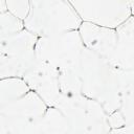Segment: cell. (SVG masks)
Here are the masks:
<instances>
[{"label": "cell", "mask_w": 134, "mask_h": 134, "mask_svg": "<svg viewBox=\"0 0 134 134\" xmlns=\"http://www.w3.org/2000/svg\"><path fill=\"white\" fill-rule=\"evenodd\" d=\"M77 74L82 95L97 102L108 115L119 109L118 68L85 47L77 67Z\"/></svg>", "instance_id": "6da1fadb"}, {"label": "cell", "mask_w": 134, "mask_h": 134, "mask_svg": "<svg viewBox=\"0 0 134 134\" xmlns=\"http://www.w3.org/2000/svg\"><path fill=\"white\" fill-rule=\"evenodd\" d=\"M82 20L70 1H30L24 27L38 38L79 30Z\"/></svg>", "instance_id": "7a4b0ae2"}, {"label": "cell", "mask_w": 134, "mask_h": 134, "mask_svg": "<svg viewBox=\"0 0 134 134\" xmlns=\"http://www.w3.org/2000/svg\"><path fill=\"white\" fill-rule=\"evenodd\" d=\"M55 107L67 120V134H108L111 131L107 112L87 96L62 94Z\"/></svg>", "instance_id": "3957f363"}, {"label": "cell", "mask_w": 134, "mask_h": 134, "mask_svg": "<svg viewBox=\"0 0 134 134\" xmlns=\"http://www.w3.org/2000/svg\"><path fill=\"white\" fill-rule=\"evenodd\" d=\"M85 46L79 30L39 38L35 52L38 59L59 71L76 70Z\"/></svg>", "instance_id": "277c9868"}, {"label": "cell", "mask_w": 134, "mask_h": 134, "mask_svg": "<svg viewBox=\"0 0 134 134\" xmlns=\"http://www.w3.org/2000/svg\"><path fill=\"white\" fill-rule=\"evenodd\" d=\"M82 22L116 29L131 16L129 1H70Z\"/></svg>", "instance_id": "5b68a950"}, {"label": "cell", "mask_w": 134, "mask_h": 134, "mask_svg": "<svg viewBox=\"0 0 134 134\" xmlns=\"http://www.w3.org/2000/svg\"><path fill=\"white\" fill-rule=\"evenodd\" d=\"M23 80L30 90L36 92L48 107H55L62 96L60 71L47 63L36 59Z\"/></svg>", "instance_id": "8992f818"}, {"label": "cell", "mask_w": 134, "mask_h": 134, "mask_svg": "<svg viewBox=\"0 0 134 134\" xmlns=\"http://www.w3.org/2000/svg\"><path fill=\"white\" fill-rule=\"evenodd\" d=\"M79 32L87 49L99 54L113 65L117 41L116 29L83 22L79 28Z\"/></svg>", "instance_id": "52a82bcc"}, {"label": "cell", "mask_w": 134, "mask_h": 134, "mask_svg": "<svg viewBox=\"0 0 134 134\" xmlns=\"http://www.w3.org/2000/svg\"><path fill=\"white\" fill-rule=\"evenodd\" d=\"M116 35L113 65L121 70L134 69V16L116 28Z\"/></svg>", "instance_id": "ba28073f"}, {"label": "cell", "mask_w": 134, "mask_h": 134, "mask_svg": "<svg viewBox=\"0 0 134 134\" xmlns=\"http://www.w3.org/2000/svg\"><path fill=\"white\" fill-rule=\"evenodd\" d=\"M49 107L34 91L1 105V115L10 117H41Z\"/></svg>", "instance_id": "9c48e42d"}, {"label": "cell", "mask_w": 134, "mask_h": 134, "mask_svg": "<svg viewBox=\"0 0 134 134\" xmlns=\"http://www.w3.org/2000/svg\"><path fill=\"white\" fill-rule=\"evenodd\" d=\"M120 107L118 109L125 125L134 121V69H118Z\"/></svg>", "instance_id": "30bf717a"}, {"label": "cell", "mask_w": 134, "mask_h": 134, "mask_svg": "<svg viewBox=\"0 0 134 134\" xmlns=\"http://www.w3.org/2000/svg\"><path fill=\"white\" fill-rule=\"evenodd\" d=\"M38 39V37L26 29L16 35L1 38V55L16 57L32 52L35 51Z\"/></svg>", "instance_id": "8fae6325"}, {"label": "cell", "mask_w": 134, "mask_h": 134, "mask_svg": "<svg viewBox=\"0 0 134 134\" xmlns=\"http://www.w3.org/2000/svg\"><path fill=\"white\" fill-rule=\"evenodd\" d=\"M30 91L23 79L7 77L1 80V105L17 99Z\"/></svg>", "instance_id": "7c38bea8"}, {"label": "cell", "mask_w": 134, "mask_h": 134, "mask_svg": "<svg viewBox=\"0 0 134 134\" xmlns=\"http://www.w3.org/2000/svg\"><path fill=\"white\" fill-rule=\"evenodd\" d=\"M0 25H1V38H6L13 35H16L23 29L24 22L17 17H15L13 14H10L8 10L4 13H0Z\"/></svg>", "instance_id": "4fadbf2b"}, {"label": "cell", "mask_w": 134, "mask_h": 134, "mask_svg": "<svg viewBox=\"0 0 134 134\" xmlns=\"http://www.w3.org/2000/svg\"><path fill=\"white\" fill-rule=\"evenodd\" d=\"M6 6H7V10L10 14H13L15 17H17L18 19L24 22L30 10V1L8 0L6 1Z\"/></svg>", "instance_id": "5bb4252c"}, {"label": "cell", "mask_w": 134, "mask_h": 134, "mask_svg": "<svg viewBox=\"0 0 134 134\" xmlns=\"http://www.w3.org/2000/svg\"><path fill=\"white\" fill-rule=\"evenodd\" d=\"M117 130H118V134H134V121H132Z\"/></svg>", "instance_id": "9a60e30c"}, {"label": "cell", "mask_w": 134, "mask_h": 134, "mask_svg": "<svg viewBox=\"0 0 134 134\" xmlns=\"http://www.w3.org/2000/svg\"><path fill=\"white\" fill-rule=\"evenodd\" d=\"M130 4V8H131V14L132 16H134V1H129Z\"/></svg>", "instance_id": "2e32d148"}]
</instances>
